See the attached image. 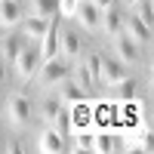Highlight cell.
Segmentation results:
<instances>
[{"label": "cell", "mask_w": 154, "mask_h": 154, "mask_svg": "<svg viewBox=\"0 0 154 154\" xmlns=\"http://www.w3.org/2000/svg\"><path fill=\"white\" fill-rule=\"evenodd\" d=\"M71 62L65 56H53V59H43L40 62V68H37L34 74V83L40 86V89H53L59 80H65V77H71Z\"/></svg>", "instance_id": "obj_1"}, {"label": "cell", "mask_w": 154, "mask_h": 154, "mask_svg": "<svg viewBox=\"0 0 154 154\" xmlns=\"http://www.w3.org/2000/svg\"><path fill=\"white\" fill-rule=\"evenodd\" d=\"M40 62H43V56H40V43H37V40H31V43L25 46L16 59H12V71H16L19 83L34 80V74H37V68H40Z\"/></svg>", "instance_id": "obj_2"}, {"label": "cell", "mask_w": 154, "mask_h": 154, "mask_svg": "<svg viewBox=\"0 0 154 154\" xmlns=\"http://www.w3.org/2000/svg\"><path fill=\"white\" fill-rule=\"evenodd\" d=\"M34 117V105H31V99L25 96V93H12L6 99V120L12 126H28Z\"/></svg>", "instance_id": "obj_3"}, {"label": "cell", "mask_w": 154, "mask_h": 154, "mask_svg": "<svg viewBox=\"0 0 154 154\" xmlns=\"http://www.w3.org/2000/svg\"><path fill=\"white\" fill-rule=\"evenodd\" d=\"M111 43H114V59H120L126 68L142 65V46H139L136 40H130L123 31H120V34H114V37H111Z\"/></svg>", "instance_id": "obj_4"}, {"label": "cell", "mask_w": 154, "mask_h": 154, "mask_svg": "<svg viewBox=\"0 0 154 154\" xmlns=\"http://www.w3.org/2000/svg\"><path fill=\"white\" fill-rule=\"evenodd\" d=\"M59 56H65L68 62H77L83 56V34L77 28H59Z\"/></svg>", "instance_id": "obj_5"}, {"label": "cell", "mask_w": 154, "mask_h": 154, "mask_svg": "<svg viewBox=\"0 0 154 154\" xmlns=\"http://www.w3.org/2000/svg\"><path fill=\"white\" fill-rule=\"evenodd\" d=\"M71 139H65L59 130H53V126H43L40 133H37V151H43V154H62V151H68L71 145Z\"/></svg>", "instance_id": "obj_6"}, {"label": "cell", "mask_w": 154, "mask_h": 154, "mask_svg": "<svg viewBox=\"0 0 154 154\" xmlns=\"http://www.w3.org/2000/svg\"><path fill=\"white\" fill-rule=\"evenodd\" d=\"M71 19H77V25L83 31H99L102 28V9L93 6L89 0H77V9H74Z\"/></svg>", "instance_id": "obj_7"}, {"label": "cell", "mask_w": 154, "mask_h": 154, "mask_svg": "<svg viewBox=\"0 0 154 154\" xmlns=\"http://www.w3.org/2000/svg\"><path fill=\"white\" fill-rule=\"evenodd\" d=\"M123 34L130 37V40H136L139 46H151V40H154L151 25L142 22V19H136L133 12H130V16H123Z\"/></svg>", "instance_id": "obj_8"}, {"label": "cell", "mask_w": 154, "mask_h": 154, "mask_svg": "<svg viewBox=\"0 0 154 154\" xmlns=\"http://www.w3.org/2000/svg\"><path fill=\"white\" fill-rule=\"evenodd\" d=\"M56 96H59V102H62V105H65V108H71V105H77V102H83L89 93H86V89L80 86V83H77L74 80V77H65V80H59L56 86Z\"/></svg>", "instance_id": "obj_9"}, {"label": "cell", "mask_w": 154, "mask_h": 154, "mask_svg": "<svg viewBox=\"0 0 154 154\" xmlns=\"http://www.w3.org/2000/svg\"><path fill=\"white\" fill-rule=\"evenodd\" d=\"M126 74H130V68H126L120 59H102V65H99V83L114 86L117 80H123Z\"/></svg>", "instance_id": "obj_10"}, {"label": "cell", "mask_w": 154, "mask_h": 154, "mask_svg": "<svg viewBox=\"0 0 154 154\" xmlns=\"http://www.w3.org/2000/svg\"><path fill=\"white\" fill-rule=\"evenodd\" d=\"M102 31H105L108 37L123 31V6L120 3H111L108 9H102Z\"/></svg>", "instance_id": "obj_11"}, {"label": "cell", "mask_w": 154, "mask_h": 154, "mask_svg": "<svg viewBox=\"0 0 154 154\" xmlns=\"http://www.w3.org/2000/svg\"><path fill=\"white\" fill-rule=\"evenodd\" d=\"M31 40H28V37H25L22 31H12V34H3V46H0V56H3L6 62H9V65H12V59H16L19 53H22V49L25 46H28Z\"/></svg>", "instance_id": "obj_12"}, {"label": "cell", "mask_w": 154, "mask_h": 154, "mask_svg": "<svg viewBox=\"0 0 154 154\" xmlns=\"http://www.w3.org/2000/svg\"><path fill=\"white\" fill-rule=\"evenodd\" d=\"M22 19V0H0V28H16Z\"/></svg>", "instance_id": "obj_13"}, {"label": "cell", "mask_w": 154, "mask_h": 154, "mask_svg": "<svg viewBox=\"0 0 154 154\" xmlns=\"http://www.w3.org/2000/svg\"><path fill=\"white\" fill-rule=\"evenodd\" d=\"M46 28H49V19H40V16H28V19L19 22V31L28 37V40H40L46 34Z\"/></svg>", "instance_id": "obj_14"}, {"label": "cell", "mask_w": 154, "mask_h": 154, "mask_svg": "<svg viewBox=\"0 0 154 154\" xmlns=\"http://www.w3.org/2000/svg\"><path fill=\"white\" fill-rule=\"evenodd\" d=\"M68 114H71V133H74V130H86V126H93V111H89L86 99L77 102V105H71Z\"/></svg>", "instance_id": "obj_15"}, {"label": "cell", "mask_w": 154, "mask_h": 154, "mask_svg": "<svg viewBox=\"0 0 154 154\" xmlns=\"http://www.w3.org/2000/svg\"><path fill=\"white\" fill-rule=\"evenodd\" d=\"M123 148V139L114 136V133H96V142H93V151L99 154H111V151H120Z\"/></svg>", "instance_id": "obj_16"}, {"label": "cell", "mask_w": 154, "mask_h": 154, "mask_svg": "<svg viewBox=\"0 0 154 154\" xmlns=\"http://www.w3.org/2000/svg\"><path fill=\"white\" fill-rule=\"evenodd\" d=\"M136 89H139V86H136V80L126 74L123 80H117V83L111 86V96L117 99V102H133V99H136Z\"/></svg>", "instance_id": "obj_17"}, {"label": "cell", "mask_w": 154, "mask_h": 154, "mask_svg": "<svg viewBox=\"0 0 154 154\" xmlns=\"http://www.w3.org/2000/svg\"><path fill=\"white\" fill-rule=\"evenodd\" d=\"M71 148L74 151H93V142H96V133L93 130H89V126H86V130H74L71 133Z\"/></svg>", "instance_id": "obj_18"}, {"label": "cell", "mask_w": 154, "mask_h": 154, "mask_svg": "<svg viewBox=\"0 0 154 154\" xmlns=\"http://www.w3.org/2000/svg\"><path fill=\"white\" fill-rule=\"evenodd\" d=\"M31 16H40V19L59 16V0H31Z\"/></svg>", "instance_id": "obj_19"}, {"label": "cell", "mask_w": 154, "mask_h": 154, "mask_svg": "<svg viewBox=\"0 0 154 154\" xmlns=\"http://www.w3.org/2000/svg\"><path fill=\"white\" fill-rule=\"evenodd\" d=\"M49 126H53V130H59L65 139H71V114H68V108H65V105L56 111V117L49 120Z\"/></svg>", "instance_id": "obj_20"}, {"label": "cell", "mask_w": 154, "mask_h": 154, "mask_svg": "<svg viewBox=\"0 0 154 154\" xmlns=\"http://www.w3.org/2000/svg\"><path fill=\"white\" fill-rule=\"evenodd\" d=\"M59 108H62V102H59V96H56V93L43 96V99H40V117H43V123H49V120H53Z\"/></svg>", "instance_id": "obj_21"}, {"label": "cell", "mask_w": 154, "mask_h": 154, "mask_svg": "<svg viewBox=\"0 0 154 154\" xmlns=\"http://www.w3.org/2000/svg\"><path fill=\"white\" fill-rule=\"evenodd\" d=\"M133 16L151 25L154 22V0H136V3H133Z\"/></svg>", "instance_id": "obj_22"}, {"label": "cell", "mask_w": 154, "mask_h": 154, "mask_svg": "<svg viewBox=\"0 0 154 154\" xmlns=\"http://www.w3.org/2000/svg\"><path fill=\"white\" fill-rule=\"evenodd\" d=\"M130 151H151V126L145 123V130H139L136 136H133V145H130Z\"/></svg>", "instance_id": "obj_23"}, {"label": "cell", "mask_w": 154, "mask_h": 154, "mask_svg": "<svg viewBox=\"0 0 154 154\" xmlns=\"http://www.w3.org/2000/svg\"><path fill=\"white\" fill-rule=\"evenodd\" d=\"M77 9V0H59V19H71Z\"/></svg>", "instance_id": "obj_24"}, {"label": "cell", "mask_w": 154, "mask_h": 154, "mask_svg": "<svg viewBox=\"0 0 154 154\" xmlns=\"http://www.w3.org/2000/svg\"><path fill=\"white\" fill-rule=\"evenodd\" d=\"M89 3H93V6H99V9H108L111 3H117V0H89Z\"/></svg>", "instance_id": "obj_25"}, {"label": "cell", "mask_w": 154, "mask_h": 154, "mask_svg": "<svg viewBox=\"0 0 154 154\" xmlns=\"http://www.w3.org/2000/svg\"><path fill=\"white\" fill-rule=\"evenodd\" d=\"M6 65H9V62H6L3 56H0V83H3V80H6Z\"/></svg>", "instance_id": "obj_26"}, {"label": "cell", "mask_w": 154, "mask_h": 154, "mask_svg": "<svg viewBox=\"0 0 154 154\" xmlns=\"http://www.w3.org/2000/svg\"><path fill=\"white\" fill-rule=\"evenodd\" d=\"M3 151H6V139L0 136V154H3Z\"/></svg>", "instance_id": "obj_27"}, {"label": "cell", "mask_w": 154, "mask_h": 154, "mask_svg": "<svg viewBox=\"0 0 154 154\" xmlns=\"http://www.w3.org/2000/svg\"><path fill=\"white\" fill-rule=\"evenodd\" d=\"M117 3H120V6H133L136 0H117Z\"/></svg>", "instance_id": "obj_28"}, {"label": "cell", "mask_w": 154, "mask_h": 154, "mask_svg": "<svg viewBox=\"0 0 154 154\" xmlns=\"http://www.w3.org/2000/svg\"><path fill=\"white\" fill-rule=\"evenodd\" d=\"M0 46H3V31H0Z\"/></svg>", "instance_id": "obj_29"}]
</instances>
